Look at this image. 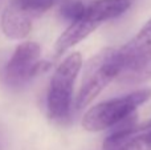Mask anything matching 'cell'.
<instances>
[{
    "label": "cell",
    "instance_id": "cell-1",
    "mask_svg": "<svg viewBox=\"0 0 151 150\" xmlns=\"http://www.w3.org/2000/svg\"><path fill=\"white\" fill-rule=\"evenodd\" d=\"M82 66V80L74 100L78 110L93 102L97 96L122 72V63L117 48H104Z\"/></svg>",
    "mask_w": 151,
    "mask_h": 150
},
{
    "label": "cell",
    "instance_id": "cell-2",
    "mask_svg": "<svg viewBox=\"0 0 151 150\" xmlns=\"http://www.w3.org/2000/svg\"><path fill=\"white\" fill-rule=\"evenodd\" d=\"M151 98V89L143 88L129 94L102 101L91 106L82 117L81 125L88 132H102L125 122L134 116L137 109Z\"/></svg>",
    "mask_w": 151,
    "mask_h": 150
},
{
    "label": "cell",
    "instance_id": "cell-3",
    "mask_svg": "<svg viewBox=\"0 0 151 150\" xmlns=\"http://www.w3.org/2000/svg\"><path fill=\"white\" fill-rule=\"evenodd\" d=\"M82 65L81 53L73 52L65 57V60L55 71L47 94L48 114L52 120L61 121L70 114L74 82Z\"/></svg>",
    "mask_w": 151,
    "mask_h": 150
},
{
    "label": "cell",
    "instance_id": "cell-4",
    "mask_svg": "<svg viewBox=\"0 0 151 150\" xmlns=\"http://www.w3.org/2000/svg\"><path fill=\"white\" fill-rule=\"evenodd\" d=\"M122 72L117 77L125 84H139L151 77V19L138 33L118 48Z\"/></svg>",
    "mask_w": 151,
    "mask_h": 150
},
{
    "label": "cell",
    "instance_id": "cell-5",
    "mask_svg": "<svg viewBox=\"0 0 151 150\" xmlns=\"http://www.w3.org/2000/svg\"><path fill=\"white\" fill-rule=\"evenodd\" d=\"M40 56L41 48L37 43L25 41L17 45L3 72L5 82L12 87H19L48 71L49 63L40 60Z\"/></svg>",
    "mask_w": 151,
    "mask_h": 150
},
{
    "label": "cell",
    "instance_id": "cell-6",
    "mask_svg": "<svg viewBox=\"0 0 151 150\" xmlns=\"http://www.w3.org/2000/svg\"><path fill=\"white\" fill-rule=\"evenodd\" d=\"M137 113L118 125L104 141V150H151V120L135 122Z\"/></svg>",
    "mask_w": 151,
    "mask_h": 150
},
{
    "label": "cell",
    "instance_id": "cell-7",
    "mask_svg": "<svg viewBox=\"0 0 151 150\" xmlns=\"http://www.w3.org/2000/svg\"><path fill=\"white\" fill-rule=\"evenodd\" d=\"M98 27H99L98 24L89 20L85 16H82L81 19L73 21V23H70L69 27L60 35V37L56 41V44H55L56 53L57 55H63L64 52L70 49L72 47H74V45H77L82 40H85Z\"/></svg>",
    "mask_w": 151,
    "mask_h": 150
},
{
    "label": "cell",
    "instance_id": "cell-8",
    "mask_svg": "<svg viewBox=\"0 0 151 150\" xmlns=\"http://www.w3.org/2000/svg\"><path fill=\"white\" fill-rule=\"evenodd\" d=\"M130 5L131 0H91L86 4L83 16L101 25L106 20L123 15Z\"/></svg>",
    "mask_w": 151,
    "mask_h": 150
},
{
    "label": "cell",
    "instance_id": "cell-9",
    "mask_svg": "<svg viewBox=\"0 0 151 150\" xmlns=\"http://www.w3.org/2000/svg\"><path fill=\"white\" fill-rule=\"evenodd\" d=\"M31 29L32 20L11 1L1 15L3 33L12 40H21L28 36Z\"/></svg>",
    "mask_w": 151,
    "mask_h": 150
},
{
    "label": "cell",
    "instance_id": "cell-10",
    "mask_svg": "<svg viewBox=\"0 0 151 150\" xmlns=\"http://www.w3.org/2000/svg\"><path fill=\"white\" fill-rule=\"evenodd\" d=\"M31 20L41 16L52 7L58 4V0H11Z\"/></svg>",
    "mask_w": 151,
    "mask_h": 150
},
{
    "label": "cell",
    "instance_id": "cell-11",
    "mask_svg": "<svg viewBox=\"0 0 151 150\" xmlns=\"http://www.w3.org/2000/svg\"><path fill=\"white\" fill-rule=\"evenodd\" d=\"M58 1H60V0H58ZM81 1H85V0H81Z\"/></svg>",
    "mask_w": 151,
    "mask_h": 150
}]
</instances>
